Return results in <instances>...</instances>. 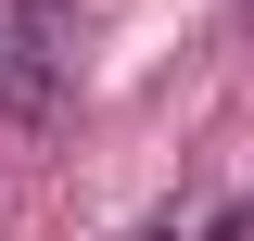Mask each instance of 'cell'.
<instances>
[{
    "label": "cell",
    "instance_id": "6da1fadb",
    "mask_svg": "<svg viewBox=\"0 0 254 241\" xmlns=\"http://www.w3.org/2000/svg\"><path fill=\"white\" fill-rule=\"evenodd\" d=\"M0 115H13V127H51V115H64V76L13 51V26H0Z\"/></svg>",
    "mask_w": 254,
    "mask_h": 241
},
{
    "label": "cell",
    "instance_id": "7a4b0ae2",
    "mask_svg": "<svg viewBox=\"0 0 254 241\" xmlns=\"http://www.w3.org/2000/svg\"><path fill=\"white\" fill-rule=\"evenodd\" d=\"M203 241H254V203H229V216H216V229H203Z\"/></svg>",
    "mask_w": 254,
    "mask_h": 241
}]
</instances>
